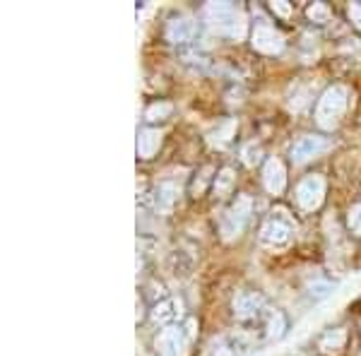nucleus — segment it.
Returning a JSON list of instances; mask_svg holds the SVG:
<instances>
[{"label":"nucleus","instance_id":"nucleus-1","mask_svg":"<svg viewBox=\"0 0 361 356\" xmlns=\"http://www.w3.org/2000/svg\"><path fill=\"white\" fill-rule=\"evenodd\" d=\"M202 17H205L207 27L222 37L241 39L246 34V17L234 3H207Z\"/></svg>","mask_w":361,"mask_h":356},{"label":"nucleus","instance_id":"nucleus-2","mask_svg":"<svg viewBox=\"0 0 361 356\" xmlns=\"http://www.w3.org/2000/svg\"><path fill=\"white\" fill-rule=\"evenodd\" d=\"M349 104V90L345 85H333L320 94L316 106V123L323 130H335L340 125V118L345 116Z\"/></svg>","mask_w":361,"mask_h":356},{"label":"nucleus","instance_id":"nucleus-3","mask_svg":"<svg viewBox=\"0 0 361 356\" xmlns=\"http://www.w3.org/2000/svg\"><path fill=\"white\" fill-rule=\"evenodd\" d=\"M250 212H253V200H250L248 195L236 197V202L226 209L224 217H222V224H219L224 241H234V238L241 236L248 224V219H250Z\"/></svg>","mask_w":361,"mask_h":356},{"label":"nucleus","instance_id":"nucleus-4","mask_svg":"<svg viewBox=\"0 0 361 356\" xmlns=\"http://www.w3.org/2000/svg\"><path fill=\"white\" fill-rule=\"evenodd\" d=\"M250 44H253V49L258 51V54H265V56H277L284 51V37L267 20L255 22L253 34H250Z\"/></svg>","mask_w":361,"mask_h":356},{"label":"nucleus","instance_id":"nucleus-5","mask_svg":"<svg viewBox=\"0 0 361 356\" xmlns=\"http://www.w3.org/2000/svg\"><path fill=\"white\" fill-rule=\"evenodd\" d=\"M325 200V178L318 176V173H311L296 185V202H299L301 209L306 212H313L323 205Z\"/></svg>","mask_w":361,"mask_h":356},{"label":"nucleus","instance_id":"nucleus-6","mask_svg":"<svg viewBox=\"0 0 361 356\" xmlns=\"http://www.w3.org/2000/svg\"><path fill=\"white\" fill-rule=\"evenodd\" d=\"M188 332L178 325H171V328L161 330L154 340L157 354L159 356H183L185 354V344H188Z\"/></svg>","mask_w":361,"mask_h":356},{"label":"nucleus","instance_id":"nucleus-7","mask_svg":"<svg viewBox=\"0 0 361 356\" xmlns=\"http://www.w3.org/2000/svg\"><path fill=\"white\" fill-rule=\"evenodd\" d=\"M197 34V27L190 17L185 15H178V17H171L166 22V39L176 46H183V44H190Z\"/></svg>","mask_w":361,"mask_h":356},{"label":"nucleus","instance_id":"nucleus-8","mask_svg":"<svg viewBox=\"0 0 361 356\" xmlns=\"http://www.w3.org/2000/svg\"><path fill=\"white\" fill-rule=\"evenodd\" d=\"M263 306H265V299L258 291H238L234 296V315L238 320L258 318Z\"/></svg>","mask_w":361,"mask_h":356},{"label":"nucleus","instance_id":"nucleus-9","mask_svg":"<svg viewBox=\"0 0 361 356\" xmlns=\"http://www.w3.org/2000/svg\"><path fill=\"white\" fill-rule=\"evenodd\" d=\"M292 241V229L282 219H267L260 229V243L270 248H282Z\"/></svg>","mask_w":361,"mask_h":356},{"label":"nucleus","instance_id":"nucleus-10","mask_svg":"<svg viewBox=\"0 0 361 356\" xmlns=\"http://www.w3.org/2000/svg\"><path fill=\"white\" fill-rule=\"evenodd\" d=\"M263 183H265L267 192H272V195H282L284 188H287V168H284L282 161L275 159V156L265 159Z\"/></svg>","mask_w":361,"mask_h":356},{"label":"nucleus","instance_id":"nucleus-11","mask_svg":"<svg viewBox=\"0 0 361 356\" xmlns=\"http://www.w3.org/2000/svg\"><path fill=\"white\" fill-rule=\"evenodd\" d=\"M323 149H328V140L320 135H304L292 147V161L294 164H306L308 159L318 156Z\"/></svg>","mask_w":361,"mask_h":356},{"label":"nucleus","instance_id":"nucleus-12","mask_svg":"<svg viewBox=\"0 0 361 356\" xmlns=\"http://www.w3.org/2000/svg\"><path fill=\"white\" fill-rule=\"evenodd\" d=\"M246 352H248V337L241 335V332H234V335L219 337L212 344V349H209V356H243Z\"/></svg>","mask_w":361,"mask_h":356},{"label":"nucleus","instance_id":"nucleus-13","mask_svg":"<svg viewBox=\"0 0 361 356\" xmlns=\"http://www.w3.org/2000/svg\"><path fill=\"white\" fill-rule=\"evenodd\" d=\"M149 318H152L154 325H166V328H171V323L183 318V303L178 299H164V301L154 303V308L149 311Z\"/></svg>","mask_w":361,"mask_h":356},{"label":"nucleus","instance_id":"nucleus-14","mask_svg":"<svg viewBox=\"0 0 361 356\" xmlns=\"http://www.w3.org/2000/svg\"><path fill=\"white\" fill-rule=\"evenodd\" d=\"M161 147V133L154 130V128H140L137 130V156L140 159H152V156L159 152Z\"/></svg>","mask_w":361,"mask_h":356},{"label":"nucleus","instance_id":"nucleus-15","mask_svg":"<svg viewBox=\"0 0 361 356\" xmlns=\"http://www.w3.org/2000/svg\"><path fill=\"white\" fill-rule=\"evenodd\" d=\"M154 207L159 209L161 214L171 212L173 205H176L178 200V185L173 183V180H161L159 185L154 188Z\"/></svg>","mask_w":361,"mask_h":356},{"label":"nucleus","instance_id":"nucleus-16","mask_svg":"<svg viewBox=\"0 0 361 356\" xmlns=\"http://www.w3.org/2000/svg\"><path fill=\"white\" fill-rule=\"evenodd\" d=\"M236 133V121L234 118H226L222 121L217 128H214L212 133H209V142L217 145V147H224V145L231 142V137H234Z\"/></svg>","mask_w":361,"mask_h":356},{"label":"nucleus","instance_id":"nucleus-17","mask_svg":"<svg viewBox=\"0 0 361 356\" xmlns=\"http://www.w3.org/2000/svg\"><path fill=\"white\" fill-rule=\"evenodd\" d=\"M287 332V318H284L282 311H270L267 313V320H265V335L270 340H279V337Z\"/></svg>","mask_w":361,"mask_h":356},{"label":"nucleus","instance_id":"nucleus-18","mask_svg":"<svg viewBox=\"0 0 361 356\" xmlns=\"http://www.w3.org/2000/svg\"><path fill=\"white\" fill-rule=\"evenodd\" d=\"M345 342H347V332L342 328L328 330L323 337H320V349L328 352V354H333V352H340V349L345 347Z\"/></svg>","mask_w":361,"mask_h":356},{"label":"nucleus","instance_id":"nucleus-19","mask_svg":"<svg viewBox=\"0 0 361 356\" xmlns=\"http://www.w3.org/2000/svg\"><path fill=\"white\" fill-rule=\"evenodd\" d=\"M234 168H229V166H224L222 171L214 176V183H212V188H214V195L217 197H224V195H229L231 188H234Z\"/></svg>","mask_w":361,"mask_h":356},{"label":"nucleus","instance_id":"nucleus-20","mask_svg":"<svg viewBox=\"0 0 361 356\" xmlns=\"http://www.w3.org/2000/svg\"><path fill=\"white\" fill-rule=\"evenodd\" d=\"M173 106L169 102H157L152 104V106H147V111H145V118L147 121H161V118H169L171 116Z\"/></svg>","mask_w":361,"mask_h":356},{"label":"nucleus","instance_id":"nucleus-21","mask_svg":"<svg viewBox=\"0 0 361 356\" xmlns=\"http://www.w3.org/2000/svg\"><path fill=\"white\" fill-rule=\"evenodd\" d=\"M306 15H308V20L316 22V25H325V22L330 20V8L325 3H313V5H308Z\"/></svg>","mask_w":361,"mask_h":356},{"label":"nucleus","instance_id":"nucleus-22","mask_svg":"<svg viewBox=\"0 0 361 356\" xmlns=\"http://www.w3.org/2000/svg\"><path fill=\"white\" fill-rule=\"evenodd\" d=\"M347 224H349V229H352V233L361 236V205H354L352 209H349Z\"/></svg>","mask_w":361,"mask_h":356},{"label":"nucleus","instance_id":"nucleus-23","mask_svg":"<svg viewBox=\"0 0 361 356\" xmlns=\"http://www.w3.org/2000/svg\"><path fill=\"white\" fill-rule=\"evenodd\" d=\"M333 289H335V284H330V282H316L308 287V294H311L313 299H323V296H328Z\"/></svg>","mask_w":361,"mask_h":356},{"label":"nucleus","instance_id":"nucleus-24","mask_svg":"<svg viewBox=\"0 0 361 356\" xmlns=\"http://www.w3.org/2000/svg\"><path fill=\"white\" fill-rule=\"evenodd\" d=\"M260 154H263V152H260L258 145H253V142L243 147V161H246V164H258V161H260Z\"/></svg>","mask_w":361,"mask_h":356},{"label":"nucleus","instance_id":"nucleus-25","mask_svg":"<svg viewBox=\"0 0 361 356\" xmlns=\"http://www.w3.org/2000/svg\"><path fill=\"white\" fill-rule=\"evenodd\" d=\"M349 20L361 32V3H349Z\"/></svg>","mask_w":361,"mask_h":356},{"label":"nucleus","instance_id":"nucleus-26","mask_svg":"<svg viewBox=\"0 0 361 356\" xmlns=\"http://www.w3.org/2000/svg\"><path fill=\"white\" fill-rule=\"evenodd\" d=\"M270 8H272V13L279 15V17H289V15H292V5L284 3V0H277V3H270Z\"/></svg>","mask_w":361,"mask_h":356}]
</instances>
